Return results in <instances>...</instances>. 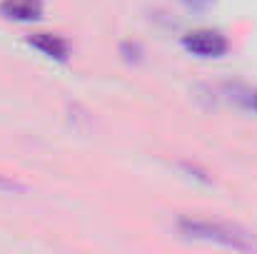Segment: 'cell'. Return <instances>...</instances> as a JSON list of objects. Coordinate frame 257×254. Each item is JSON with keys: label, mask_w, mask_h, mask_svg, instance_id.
Listing matches in <instances>:
<instances>
[{"label": "cell", "mask_w": 257, "mask_h": 254, "mask_svg": "<svg viewBox=\"0 0 257 254\" xmlns=\"http://www.w3.org/2000/svg\"><path fill=\"white\" fill-rule=\"evenodd\" d=\"M237 102H240V105H245L247 110H255L257 112V90H247V92L237 95Z\"/></svg>", "instance_id": "8992f818"}, {"label": "cell", "mask_w": 257, "mask_h": 254, "mask_svg": "<svg viewBox=\"0 0 257 254\" xmlns=\"http://www.w3.org/2000/svg\"><path fill=\"white\" fill-rule=\"evenodd\" d=\"M187 8H192V10H200V8H207L212 0H182Z\"/></svg>", "instance_id": "ba28073f"}, {"label": "cell", "mask_w": 257, "mask_h": 254, "mask_svg": "<svg viewBox=\"0 0 257 254\" xmlns=\"http://www.w3.org/2000/svg\"><path fill=\"white\" fill-rule=\"evenodd\" d=\"M28 187L20 184L18 179H10V177H3L0 174V192H25Z\"/></svg>", "instance_id": "5b68a950"}, {"label": "cell", "mask_w": 257, "mask_h": 254, "mask_svg": "<svg viewBox=\"0 0 257 254\" xmlns=\"http://www.w3.org/2000/svg\"><path fill=\"white\" fill-rule=\"evenodd\" d=\"M182 48L195 58H222L230 50V43L222 33L200 28L182 35Z\"/></svg>", "instance_id": "7a4b0ae2"}, {"label": "cell", "mask_w": 257, "mask_h": 254, "mask_svg": "<svg viewBox=\"0 0 257 254\" xmlns=\"http://www.w3.org/2000/svg\"><path fill=\"white\" fill-rule=\"evenodd\" d=\"M0 15L15 23H33L43 18V0H0Z\"/></svg>", "instance_id": "277c9868"}, {"label": "cell", "mask_w": 257, "mask_h": 254, "mask_svg": "<svg viewBox=\"0 0 257 254\" xmlns=\"http://www.w3.org/2000/svg\"><path fill=\"white\" fill-rule=\"evenodd\" d=\"M28 45L35 48L38 53H43L50 60L65 63L70 58V43L63 35H53V33H35L28 38Z\"/></svg>", "instance_id": "3957f363"}, {"label": "cell", "mask_w": 257, "mask_h": 254, "mask_svg": "<svg viewBox=\"0 0 257 254\" xmlns=\"http://www.w3.org/2000/svg\"><path fill=\"white\" fill-rule=\"evenodd\" d=\"M177 232L185 239L217 244L235 252H257V234L252 229L227 222V219H202V217H180Z\"/></svg>", "instance_id": "6da1fadb"}, {"label": "cell", "mask_w": 257, "mask_h": 254, "mask_svg": "<svg viewBox=\"0 0 257 254\" xmlns=\"http://www.w3.org/2000/svg\"><path fill=\"white\" fill-rule=\"evenodd\" d=\"M120 50L125 53V60H135V63H138V60L143 58V50H140V45H135V43H133V45H130V43H122Z\"/></svg>", "instance_id": "52a82bcc"}]
</instances>
